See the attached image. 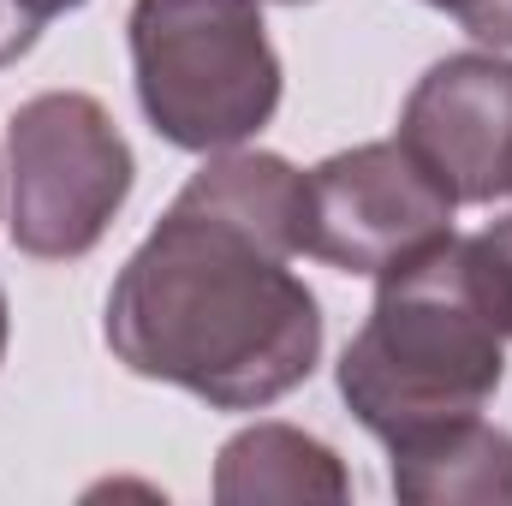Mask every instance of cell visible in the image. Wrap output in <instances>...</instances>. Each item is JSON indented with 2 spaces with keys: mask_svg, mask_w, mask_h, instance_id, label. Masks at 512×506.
<instances>
[{
  "mask_svg": "<svg viewBox=\"0 0 512 506\" xmlns=\"http://www.w3.org/2000/svg\"><path fill=\"white\" fill-rule=\"evenodd\" d=\"M304 173L268 149H215L108 292V346L131 376L262 411L322 358L304 256Z\"/></svg>",
  "mask_w": 512,
  "mask_h": 506,
  "instance_id": "obj_1",
  "label": "cell"
},
{
  "mask_svg": "<svg viewBox=\"0 0 512 506\" xmlns=\"http://www.w3.org/2000/svg\"><path fill=\"white\" fill-rule=\"evenodd\" d=\"M501 376L507 334L477 286L465 239L453 233L387 268L370 322L340 358V393L352 417L387 447L477 417Z\"/></svg>",
  "mask_w": 512,
  "mask_h": 506,
  "instance_id": "obj_2",
  "label": "cell"
},
{
  "mask_svg": "<svg viewBox=\"0 0 512 506\" xmlns=\"http://www.w3.org/2000/svg\"><path fill=\"white\" fill-rule=\"evenodd\" d=\"M131 72L149 126L173 149H239L280 108V60L256 0H137Z\"/></svg>",
  "mask_w": 512,
  "mask_h": 506,
  "instance_id": "obj_3",
  "label": "cell"
},
{
  "mask_svg": "<svg viewBox=\"0 0 512 506\" xmlns=\"http://www.w3.org/2000/svg\"><path fill=\"white\" fill-rule=\"evenodd\" d=\"M12 245L42 262H72L102 245L131 197V143L84 90L30 96L6 126Z\"/></svg>",
  "mask_w": 512,
  "mask_h": 506,
  "instance_id": "obj_4",
  "label": "cell"
},
{
  "mask_svg": "<svg viewBox=\"0 0 512 506\" xmlns=\"http://www.w3.org/2000/svg\"><path fill=\"white\" fill-rule=\"evenodd\" d=\"M310 215H304V256H322L346 274H376L411 262L417 251L453 233L447 185L399 143H358L328 155L304 173Z\"/></svg>",
  "mask_w": 512,
  "mask_h": 506,
  "instance_id": "obj_5",
  "label": "cell"
},
{
  "mask_svg": "<svg viewBox=\"0 0 512 506\" xmlns=\"http://www.w3.org/2000/svg\"><path fill=\"white\" fill-rule=\"evenodd\" d=\"M399 143L447 185L453 203L512 197V60L447 54L405 96Z\"/></svg>",
  "mask_w": 512,
  "mask_h": 506,
  "instance_id": "obj_6",
  "label": "cell"
},
{
  "mask_svg": "<svg viewBox=\"0 0 512 506\" xmlns=\"http://www.w3.org/2000/svg\"><path fill=\"white\" fill-rule=\"evenodd\" d=\"M393 453V495L411 506H512V435L477 417L441 423Z\"/></svg>",
  "mask_w": 512,
  "mask_h": 506,
  "instance_id": "obj_7",
  "label": "cell"
},
{
  "mask_svg": "<svg viewBox=\"0 0 512 506\" xmlns=\"http://www.w3.org/2000/svg\"><path fill=\"white\" fill-rule=\"evenodd\" d=\"M352 477L334 447L292 423H256L221 447L215 501L221 506H268V501H346Z\"/></svg>",
  "mask_w": 512,
  "mask_h": 506,
  "instance_id": "obj_8",
  "label": "cell"
},
{
  "mask_svg": "<svg viewBox=\"0 0 512 506\" xmlns=\"http://www.w3.org/2000/svg\"><path fill=\"white\" fill-rule=\"evenodd\" d=\"M465 251H471L477 286H483V298H489V310H495L501 334L512 340V215H507V221H495L489 233L465 239Z\"/></svg>",
  "mask_w": 512,
  "mask_h": 506,
  "instance_id": "obj_9",
  "label": "cell"
},
{
  "mask_svg": "<svg viewBox=\"0 0 512 506\" xmlns=\"http://www.w3.org/2000/svg\"><path fill=\"white\" fill-rule=\"evenodd\" d=\"M42 36V18L24 0H0V66H12L18 54H30Z\"/></svg>",
  "mask_w": 512,
  "mask_h": 506,
  "instance_id": "obj_10",
  "label": "cell"
},
{
  "mask_svg": "<svg viewBox=\"0 0 512 506\" xmlns=\"http://www.w3.org/2000/svg\"><path fill=\"white\" fill-rule=\"evenodd\" d=\"M471 36H483V42H501V48H512V0H489L471 24H465Z\"/></svg>",
  "mask_w": 512,
  "mask_h": 506,
  "instance_id": "obj_11",
  "label": "cell"
},
{
  "mask_svg": "<svg viewBox=\"0 0 512 506\" xmlns=\"http://www.w3.org/2000/svg\"><path fill=\"white\" fill-rule=\"evenodd\" d=\"M429 6H441V12H453V18H465V24H471L489 0H429Z\"/></svg>",
  "mask_w": 512,
  "mask_h": 506,
  "instance_id": "obj_12",
  "label": "cell"
},
{
  "mask_svg": "<svg viewBox=\"0 0 512 506\" xmlns=\"http://www.w3.org/2000/svg\"><path fill=\"white\" fill-rule=\"evenodd\" d=\"M24 6H30V12H36L42 24H48V18H60V12H72V6H84V0H24Z\"/></svg>",
  "mask_w": 512,
  "mask_h": 506,
  "instance_id": "obj_13",
  "label": "cell"
},
{
  "mask_svg": "<svg viewBox=\"0 0 512 506\" xmlns=\"http://www.w3.org/2000/svg\"><path fill=\"white\" fill-rule=\"evenodd\" d=\"M0 358H6V298H0Z\"/></svg>",
  "mask_w": 512,
  "mask_h": 506,
  "instance_id": "obj_14",
  "label": "cell"
},
{
  "mask_svg": "<svg viewBox=\"0 0 512 506\" xmlns=\"http://www.w3.org/2000/svg\"><path fill=\"white\" fill-rule=\"evenodd\" d=\"M286 6H304V0H286Z\"/></svg>",
  "mask_w": 512,
  "mask_h": 506,
  "instance_id": "obj_15",
  "label": "cell"
}]
</instances>
